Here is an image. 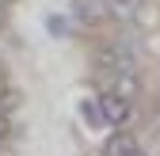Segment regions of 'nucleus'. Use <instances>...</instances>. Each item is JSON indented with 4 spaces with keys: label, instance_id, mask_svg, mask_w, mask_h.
Returning <instances> with one entry per match:
<instances>
[{
    "label": "nucleus",
    "instance_id": "0eeeda50",
    "mask_svg": "<svg viewBox=\"0 0 160 156\" xmlns=\"http://www.w3.org/2000/svg\"><path fill=\"white\" fill-rule=\"evenodd\" d=\"M4 137H8V114L0 110V141H4Z\"/></svg>",
    "mask_w": 160,
    "mask_h": 156
},
{
    "label": "nucleus",
    "instance_id": "6e6552de",
    "mask_svg": "<svg viewBox=\"0 0 160 156\" xmlns=\"http://www.w3.org/2000/svg\"><path fill=\"white\" fill-rule=\"evenodd\" d=\"M130 156H149V152H141V149H133V152H130Z\"/></svg>",
    "mask_w": 160,
    "mask_h": 156
},
{
    "label": "nucleus",
    "instance_id": "9d476101",
    "mask_svg": "<svg viewBox=\"0 0 160 156\" xmlns=\"http://www.w3.org/2000/svg\"><path fill=\"white\" fill-rule=\"evenodd\" d=\"M0 4H8V0H0Z\"/></svg>",
    "mask_w": 160,
    "mask_h": 156
},
{
    "label": "nucleus",
    "instance_id": "39448f33",
    "mask_svg": "<svg viewBox=\"0 0 160 156\" xmlns=\"http://www.w3.org/2000/svg\"><path fill=\"white\" fill-rule=\"evenodd\" d=\"M141 4L145 0H107V12L114 19H133L137 12H141Z\"/></svg>",
    "mask_w": 160,
    "mask_h": 156
},
{
    "label": "nucleus",
    "instance_id": "423d86ee",
    "mask_svg": "<svg viewBox=\"0 0 160 156\" xmlns=\"http://www.w3.org/2000/svg\"><path fill=\"white\" fill-rule=\"evenodd\" d=\"M46 31H50L53 38H69V34H72V23H69L65 15H57V12H50V15H46Z\"/></svg>",
    "mask_w": 160,
    "mask_h": 156
},
{
    "label": "nucleus",
    "instance_id": "1a4fd4ad",
    "mask_svg": "<svg viewBox=\"0 0 160 156\" xmlns=\"http://www.w3.org/2000/svg\"><path fill=\"white\" fill-rule=\"evenodd\" d=\"M0 27H4V4H0Z\"/></svg>",
    "mask_w": 160,
    "mask_h": 156
},
{
    "label": "nucleus",
    "instance_id": "f257e3e1",
    "mask_svg": "<svg viewBox=\"0 0 160 156\" xmlns=\"http://www.w3.org/2000/svg\"><path fill=\"white\" fill-rule=\"evenodd\" d=\"M99 110H103V122L114 126V129H122L130 122V99H122L118 91H103L99 95Z\"/></svg>",
    "mask_w": 160,
    "mask_h": 156
},
{
    "label": "nucleus",
    "instance_id": "f03ea898",
    "mask_svg": "<svg viewBox=\"0 0 160 156\" xmlns=\"http://www.w3.org/2000/svg\"><path fill=\"white\" fill-rule=\"evenodd\" d=\"M137 149V141H133V133H126V129H118V133H111L107 137V145H103V156H130Z\"/></svg>",
    "mask_w": 160,
    "mask_h": 156
},
{
    "label": "nucleus",
    "instance_id": "20e7f679",
    "mask_svg": "<svg viewBox=\"0 0 160 156\" xmlns=\"http://www.w3.org/2000/svg\"><path fill=\"white\" fill-rule=\"evenodd\" d=\"M80 118H84L88 129L107 126V122H103V110H99V99H80Z\"/></svg>",
    "mask_w": 160,
    "mask_h": 156
},
{
    "label": "nucleus",
    "instance_id": "7ed1b4c3",
    "mask_svg": "<svg viewBox=\"0 0 160 156\" xmlns=\"http://www.w3.org/2000/svg\"><path fill=\"white\" fill-rule=\"evenodd\" d=\"M72 12H76V19H80V23H99V19L107 15V8L99 4V0H76V4H72Z\"/></svg>",
    "mask_w": 160,
    "mask_h": 156
}]
</instances>
